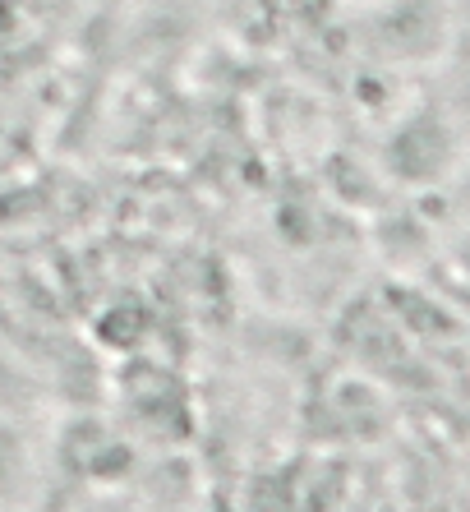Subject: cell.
<instances>
[{
  "mask_svg": "<svg viewBox=\"0 0 470 512\" xmlns=\"http://www.w3.org/2000/svg\"><path fill=\"white\" fill-rule=\"evenodd\" d=\"M452 190H457V199H461V208H470V153H461V162H457V171H452Z\"/></svg>",
  "mask_w": 470,
  "mask_h": 512,
  "instance_id": "cell-3",
  "label": "cell"
},
{
  "mask_svg": "<svg viewBox=\"0 0 470 512\" xmlns=\"http://www.w3.org/2000/svg\"><path fill=\"white\" fill-rule=\"evenodd\" d=\"M452 42L447 0H378L369 14V47L383 65H429Z\"/></svg>",
  "mask_w": 470,
  "mask_h": 512,
  "instance_id": "cell-2",
  "label": "cell"
},
{
  "mask_svg": "<svg viewBox=\"0 0 470 512\" xmlns=\"http://www.w3.org/2000/svg\"><path fill=\"white\" fill-rule=\"evenodd\" d=\"M461 162V139L457 125L443 107L434 102H420L406 116L392 120L388 139H383V171H388L397 185H411V190H434L443 185Z\"/></svg>",
  "mask_w": 470,
  "mask_h": 512,
  "instance_id": "cell-1",
  "label": "cell"
},
{
  "mask_svg": "<svg viewBox=\"0 0 470 512\" xmlns=\"http://www.w3.org/2000/svg\"><path fill=\"white\" fill-rule=\"evenodd\" d=\"M457 259H461V273L470 277V231H466V240L457 245Z\"/></svg>",
  "mask_w": 470,
  "mask_h": 512,
  "instance_id": "cell-4",
  "label": "cell"
}]
</instances>
